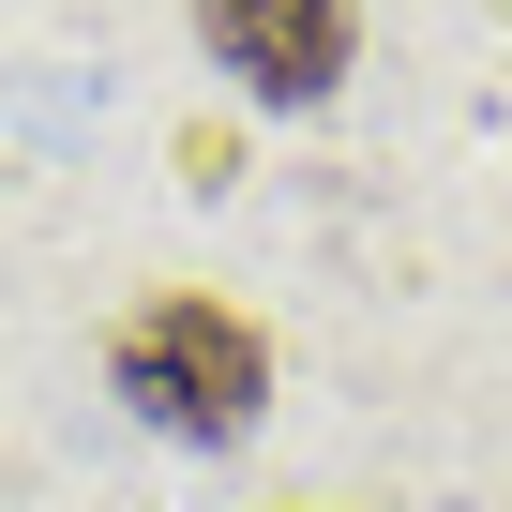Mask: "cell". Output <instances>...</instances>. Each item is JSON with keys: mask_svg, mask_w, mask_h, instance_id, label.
Wrapping results in <instances>:
<instances>
[{"mask_svg": "<svg viewBox=\"0 0 512 512\" xmlns=\"http://www.w3.org/2000/svg\"><path fill=\"white\" fill-rule=\"evenodd\" d=\"M106 392H121L151 437L226 452V437H256V407H272V332H256L241 302H211V287H151V302L106 332Z\"/></svg>", "mask_w": 512, "mask_h": 512, "instance_id": "cell-1", "label": "cell"}, {"mask_svg": "<svg viewBox=\"0 0 512 512\" xmlns=\"http://www.w3.org/2000/svg\"><path fill=\"white\" fill-rule=\"evenodd\" d=\"M196 46L256 106H332L362 61V0H196Z\"/></svg>", "mask_w": 512, "mask_h": 512, "instance_id": "cell-2", "label": "cell"}]
</instances>
